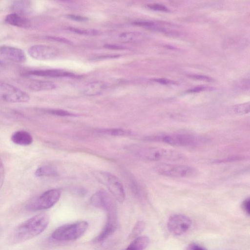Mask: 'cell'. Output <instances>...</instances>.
<instances>
[{
    "label": "cell",
    "instance_id": "6da1fadb",
    "mask_svg": "<svg viewBox=\"0 0 250 250\" xmlns=\"http://www.w3.org/2000/svg\"><path fill=\"white\" fill-rule=\"evenodd\" d=\"M49 222V217L46 213L34 216L14 229L11 237L12 242L21 243L39 235L46 229Z\"/></svg>",
    "mask_w": 250,
    "mask_h": 250
},
{
    "label": "cell",
    "instance_id": "7a4b0ae2",
    "mask_svg": "<svg viewBox=\"0 0 250 250\" xmlns=\"http://www.w3.org/2000/svg\"><path fill=\"white\" fill-rule=\"evenodd\" d=\"M147 141L158 142L175 146H194L201 143V139L192 134L176 133H167L153 135L146 137Z\"/></svg>",
    "mask_w": 250,
    "mask_h": 250
},
{
    "label": "cell",
    "instance_id": "3957f363",
    "mask_svg": "<svg viewBox=\"0 0 250 250\" xmlns=\"http://www.w3.org/2000/svg\"><path fill=\"white\" fill-rule=\"evenodd\" d=\"M88 227L87 222L82 221L64 225L56 229L51 238L58 241H73L81 237Z\"/></svg>",
    "mask_w": 250,
    "mask_h": 250
},
{
    "label": "cell",
    "instance_id": "277c9868",
    "mask_svg": "<svg viewBox=\"0 0 250 250\" xmlns=\"http://www.w3.org/2000/svg\"><path fill=\"white\" fill-rule=\"evenodd\" d=\"M137 154L145 159L153 161H176L183 159L182 153L171 149L152 147L137 149Z\"/></svg>",
    "mask_w": 250,
    "mask_h": 250
},
{
    "label": "cell",
    "instance_id": "5b68a950",
    "mask_svg": "<svg viewBox=\"0 0 250 250\" xmlns=\"http://www.w3.org/2000/svg\"><path fill=\"white\" fill-rule=\"evenodd\" d=\"M154 169L159 175L172 178H192L198 174L194 167L179 164L160 163L156 165Z\"/></svg>",
    "mask_w": 250,
    "mask_h": 250
},
{
    "label": "cell",
    "instance_id": "8992f818",
    "mask_svg": "<svg viewBox=\"0 0 250 250\" xmlns=\"http://www.w3.org/2000/svg\"><path fill=\"white\" fill-rule=\"evenodd\" d=\"M97 180L107 188L112 196L119 202L123 203L125 197V191L120 180L114 175L104 171L94 173Z\"/></svg>",
    "mask_w": 250,
    "mask_h": 250
},
{
    "label": "cell",
    "instance_id": "52a82bcc",
    "mask_svg": "<svg viewBox=\"0 0 250 250\" xmlns=\"http://www.w3.org/2000/svg\"><path fill=\"white\" fill-rule=\"evenodd\" d=\"M61 191L58 189H51L43 193L34 201L29 204L27 208L30 210H40L52 207L59 201Z\"/></svg>",
    "mask_w": 250,
    "mask_h": 250
},
{
    "label": "cell",
    "instance_id": "ba28073f",
    "mask_svg": "<svg viewBox=\"0 0 250 250\" xmlns=\"http://www.w3.org/2000/svg\"><path fill=\"white\" fill-rule=\"evenodd\" d=\"M0 95L3 100L10 103H26L30 100L26 92L3 82H0Z\"/></svg>",
    "mask_w": 250,
    "mask_h": 250
},
{
    "label": "cell",
    "instance_id": "9c48e42d",
    "mask_svg": "<svg viewBox=\"0 0 250 250\" xmlns=\"http://www.w3.org/2000/svg\"><path fill=\"white\" fill-rule=\"evenodd\" d=\"M90 201L93 206L105 210L107 214H117L114 199L105 191L100 190L94 194Z\"/></svg>",
    "mask_w": 250,
    "mask_h": 250
},
{
    "label": "cell",
    "instance_id": "30bf717a",
    "mask_svg": "<svg viewBox=\"0 0 250 250\" xmlns=\"http://www.w3.org/2000/svg\"><path fill=\"white\" fill-rule=\"evenodd\" d=\"M191 225V221L184 214H175L168 220L167 227L169 231L175 235H180L187 232Z\"/></svg>",
    "mask_w": 250,
    "mask_h": 250
},
{
    "label": "cell",
    "instance_id": "8fae6325",
    "mask_svg": "<svg viewBox=\"0 0 250 250\" xmlns=\"http://www.w3.org/2000/svg\"><path fill=\"white\" fill-rule=\"evenodd\" d=\"M29 56L38 60H47L54 59L59 54V50L52 46L45 45H34L28 50Z\"/></svg>",
    "mask_w": 250,
    "mask_h": 250
},
{
    "label": "cell",
    "instance_id": "7c38bea8",
    "mask_svg": "<svg viewBox=\"0 0 250 250\" xmlns=\"http://www.w3.org/2000/svg\"><path fill=\"white\" fill-rule=\"evenodd\" d=\"M0 58L18 63L24 62L26 59L22 50L9 46H0Z\"/></svg>",
    "mask_w": 250,
    "mask_h": 250
},
{
    "label": "cell",
    "instance_id": "4fadbf2b",
    "mask_svg": "<svg viewBox=\"0 0 250 250\" xmlns=\"http://www.w3.org/2000/svg\"><path fill=\"white\" fill-rule=\"evenodd\" d=\"M19 83L24 87L32 91H42L54 89L56 85L48 81L30 78H23Z\"/></svg>",
    "mask_w": 250,
    "mask_h": 250
},
{
    "label": "cell",
    "instance_id": "5bb4252c",
    "mask_svg": "<svg viewBox=\"0 0 250 250\" xmlns=\"http://www.w3.org/2000/svg\"><path fill=\"white\" fill-rule=\"evenodd\" d=\"M117 227V214H107V221L102 232L93 240L99 243L105 240L115 231Z\"/></svg>",
    "mask_w": 250,
    "mask_h": 250
},
{
    "label": "cell",
    "instance_id": "9a60e30c",
    "mask_svg": "<svg viewBox=\"0 0 250 250\" xmlns=\"http://www.w3.org/2000/svg\"><path fill=\"white\" fill-rule=\"evenodd\" d=\"M23 75L37 76L49 77H75V75L70 72L57 69L30 70L24 72Z\"/></svg>",
    "mask_w": 250,
    "mask_h": 250
},
{
    "label": "cell",
    "instance_id": "2e32d148",
    "mask_svg": "<svg viewBox=\"0 0 250 250\" xmlns=\"http://www.w3.org/2000/svg\"><path fill=\"white\" fill-rule=\"evenodd\" d=\"M5 21L11 25L22 28H27L31 25L30 21L28 19L15 13L7 15Z\"/></svg>",
    "mask_w": 250,
    "mask_h": 250
},
{
    "label": "cell",
    "instance_id": "e0dca14e",
    "mask_svg": "<svg viewBox=\"0 0 250 250\" xmlns=\"http://www.w3.org/2000/svg\"><path fill=\"white\" fill-rule=\"evenodd\" d=\"M11 139L14 144L21 146H28L33 142L31 134L25 130H19L14 132Z\"/></svg>",
    "mask_w": 250,
    "mask_h": 250
},
{
    "label": "cell",
    "instance_id": "ac0fdd59",
    "mask_svg": "<svg viewBox=\"0 0 250 250\" xmlns=\"http://www.w3.org/2000/svg\"><path fill=\"white\" fill-rule=\"evenodd\" d=\"M106 86L105 83L103 82H92L85 85L83 93L87 96L98 95L105 89Z\"/></svg>",
    "mask_w": 250,
    "mask_h": 250
},
{
    "label": "cell",
    "instance_id": "d6986e66",
    "mask_svg": "<svg viewBox=\"0 0 250 250\" xmlns=\"http://www.w3.org/2000/svg\"><path fill=\"white\" fill-rule=\"evenodd\" d=\"M149 243V239L147 236H139L135 238L125 250H144Z\"/></svg>",
    "mask_w": 250,
    "mask_h": 250
},
{
    "label": "cell",
    "instance_id": "ffe728a7",
    "mask_svg": "<svg viewBox=\"0 0 250 250\" xmlns=\"http://www.w3.org/2000/svg\"><path fill=\"white\" fill-rule=\"evenodd\" d=\"M119 39L123 42H140L145 39V35L139 32H127L120 34L119 36Z\"/></svg>",
    "mask_w": 250,
    "mask_h": 250
},
{
    "label": "cell",
    "instance_id": "44dd1931",
    "mask_svg": "<svg viewBox=\"0 0 250 250\" xmlns=\"http://www.w3.org/2000/svg\"><path fill=\"white\" fill-rule=\"evenodd\" d=\"M30 4L28 1H17L13 3L12 9L20 15L28 13L31 8Z\"/></svg>",
    "mask_w": 250,
    "mask_h": 250
},
{
    "label": "cell",
    "instance_id": "7402d4cb",
    "mask_svg": "<svg viewBox=\"0 0 250 250\" xmlns=\"http://www.w3.org/2000/svg\"><path fill=\"white\" fill-rule=\"evenodd\" d=\"M35 175L38 177L55 176L57 175V172L53 167L44 166L37 168L35 172Z\"/></svg>",
    "mask_w": 250,
    "mask_h": 250
},
{
    "label": "cell",
    "instance_id": "603a6c76",
    "mask_svg": "<svg viewBox=\"0 0 250 250\" xmlns=\"http://www.w3.org/2000/svg\"><path fill=\"white\" fill-rule=\"evenodd\" d=\"M100 133L112 136H124L129 135V131L121 128H104L98 130Z\"/></svg>",
    "mask_w": 250,
    "mask_h": 250
},
{
    "label": "cell",
    "instance_id": "cb8c5ba5",
    "mask_svg": "<svg viewBox=\"0 0 250 250\" xmlns=\"http://www.w3.org/2000/svg\"><path fill=\"white\" fill-rule=\"evenodd\" d=\"M145 228V223L142 221H138L134 226L131 233L129 234V238L130 239H135L143 232Z\"/></svg>",
    "mask_w": 250,
    "mask_h": 250
},
{
    "label": "cell",
    "instance_id": "d4e9b609",
    "mask_svg": "<svg viewBox=\"0 0 250 250\" xmlns=\"http://www.w3.org/2000/svg\"><path fill=\"white\" fill-rule=\"evenodd\" d=\"M233 111L237 114H247L250 112V103L248 102L236 105L233 108Z\"/></svg>",
    "mask_w": 250,
    "mask_h": 250
},
{
    "label": "cell",
    "instance_id": "484cf974",
    "mask_svg": "<svg viewBox=\"0 0 250 250\" xmlns=\"http://www.w3.org/2000/svg\"><path fill=\"white\" fill-rule=\"evenodd\" d=\"M69 30L74 33L86 35H98L100 34V32L96 30L82 29L74 27H69Z\"/></svg>",
    "mask_w": 250,
    "mask_h": 250
},
{
    "label": "cell",
    "instance_id": "4316f807",
    "mask_svg": "<svg viewBox=\"0 0 250 250\" xmlns=\"http://www.w3.org/2000/svg\"><path fill=\"white\" fill-rule=\"evenodd\" d=\"M47 112L52 115H54L59 116H72L74 114L65 110L61 109H49Z\"/></svg>",
    "mask_w": 250,
    "mask_h": 250
},
{
    "label": "cell",
    "instance_id": "83f0119b",
    "mask_svg": "<svg viewBox=\"0 0 250 250\" xmlns=\"http://www.w3.org/2000/svg\"><path fill=\"white\" fill-rule=\"evenodd\" d=\"M147 6L149 8L155 11H159L162 12H167L168 11V9L167 8V7L163 5L158 3L151 4L148 5Z\"/></svg>",
    "mask_w": 250,
    "mask_h": 250
},
{
    "label": "cell",
    "instance_id": "f1b7e54d",
    "mask_svg": "<svg viewBox=\"0 0 250 250\" xmlns=\"http://www.w3.org/2000/svg\"><path fill=\"white\" fill-rule=\"evenodd\" d=\"M5 170L2 161L0 157V190L1 188L4 180Z\"/></svg>",
    "mask_w": 250,
    "mask_h": 250
},
{
    "label": "cell",
    "instance_id": "f546056e",
    "mask_svg": "<svg viewBox=\"0 0 250 250\" xmlns=\"http://www.w3.org/2000/svg\"><path fill=\"white\" fill-rule=\"evenodd\" d=\"M241 207L243 210L246 212V213H247L248 215H250V201L249 198L246 199L243 201V202L242 203Z\"/></svg>",
    "mask_w": 250,
    "mask_h": 250
},
{
    "label": "cell",
    "instance_id": "4dcf8cb0",
    "mask_svg": "<svg viewBox=\"0 0 250 250\" xmlns=\"http://www.w3.org/2000/svg\"><path fill=\"white\" fill-rule=\"evenodd\" d=\"M188 77L194 79L205 81L207 82H212V81H213V80L212 78L202 75H190L188 76Z\"/></svg>",
    "mask_w": 250,
    "mask_h": 250
},
{
    "label": "cell",
    "instance_id": "1f68e13d",
    "mask_svg": "<svg viewBox=\"0 0 250 250\" xmlns=\"http://www.w3.org/2000/svg\"><path fill=\"white\" fill-rule=\"evenodd\" d=\"M186 250H207L204 247L196 244L192 243L190 244L187 248Z\"/></svg>",
    "mask_w": 250,
    "mask_h": 250
},
{
    "label": "cell",
    "instance_id": "d6a6232c",
    "mask_svg": "<svg viewBox=\"0 0 250 250\" xmlns=\"http://www.w3.org/2000/svg\"><path fill=\"white\" fill-rule=\"evenodd\" d=\"M67 17L72 20L79 21H84L88 20L87 18L78 15H68Z\"/></svg>",
    "mask_w": 250,
    "mask_h": 250
},
{
    "label": "cell",
    "instance_id": "836d02e7",
    "mask_svg": "<svg viewBox=\"0 0 250 250\" xmlns=\"http://www.w3.org/2000/svg\"><path fill=\"white\" fill-rule=\"evenodd\" d=\"M47 39H48L49 40H50L58 41L60 42H64V43H71V42L69 40H67V39H62V38H58V37H48Z\"/></svg>",
    "mask_w": 250,
    "mask_h": 250
},
{
    "label": "cell",
    "instance_id": "e575fe53",
    "mask_svg": "<svg viewBox=\"0 0 250 250\" xmlns=\"http://www.w3.org/2000/svg\"><path fill=\"white\" fill-rule=\"evenodd\" d=\"M105 47L112 49H123L125 48L124 46L114 44H106Z\"/></svg>",
    "mask_w": 250,
    "mask_h": 250
},
{
    "label": "cell",
    "instance_id": "d590c367",
    "mask_svg": "<svg viewBox=\"0 0 250 250\" xmlns=\"http://www.w3.org/2000/svg\"><path fill=\"white\" fill-rule=\"evenodd\" d=\"M156 82L163 83V84H169L173 83V82L166 79H157L154 80Z\"/></svg>",
    "mask_w": 250,
    "mask_h": 250
},
{
    "label": "cell",
    "instance_id": "8d00e7d4",
    "mask_svg": "<svg viewBox=\"0 0 250 250\" xmlns=\"http://www.w3.org/2000/svg\"><path fill=\"white\" fill-rule=\"evenodd\" d=\"M204 88H205L204 87L198 86V87H195V88H193L192 89H191V90H189V92H199V91L203 90V89H204Z\"/></svg>",
    "mask_w": 250,
    "mask_h": 250
},
{
    "label": "cell",
    "instance_id": "74e56055",
    "mask_svg": "<svg viewBox=\"0 0 250 250\" xmlns=\"http://www.w3.org/2000/svg\"><path fill=\"white\" fill-rule=\"evenodd\" d=\"M5 67V64L2 61L0 60V71L4 69Z\"/></svg>",
    "mask_w": 250,
    "mask_h": 250
}]
</instances>
